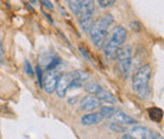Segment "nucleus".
<instances>
[{"mask_svg": "<svg viewBox=\"0 0 164 139\" xmlns=\"http://www.w3.org/2000/svg\"><path fill=\"white\" fill-rule=\"evenodd\" d=\"M113 23H114V16L107 13L91 24L89 32H90L91 41L96 48L101 49L103 47V43H105L109 36V28Z\"/></svg>", "mask_w": 164, "mask_h": 139, "instance_id": "nucleus-1", "label": "nucleus"}, {"mask_svg": "<svg viewBox=\"0 0 164 139\" xmlns=\"http://www.w3.org/2000/svg\"><path fill=\"white\" fill-rule=\"evenodd\" d=\"M126 36H127V30L123 25H115V27L111 29L110 36H107L105 43H103V53L109 59H115L117 51L120 49V47H123L124 42L126 41Z\"/></svg>", "mask_w": 164, "mask_h": 139, "instance_id": "nucleus-2", "label": "nucleus"}, {"mask_svg": "<svg viewBox=\"0 0 164 139\" xmlns=\"http://www.w3.org/2000/svg\"><path fill=\"white\" fill-rule=\"evenodd\" d=\"M152 77V67L149 65H144L140 67L133 76V90L140 98H148L150 95L149 81Z\"/></svg>", "mask_w": 164, "mask_h": 139, "instance_id": "nucleus-3", "label": "nucleus"}, {"mask_svg": "<svg viewBox=\"0 0 164 139\" xmlns=\"http://www.w3.org/2000/svg\"><path fill=\"white\" fill-rule=\"evenodd\" d=\"M79 6V15L80 25L83 32H89L92 24V15L95 10V0H76Z\"/></svg>", "mask_w": 164, "mask_h": 139, "instance_id": "nucleus-4", "label": "nucleus"}, {"mask_svg": "<svg viewBox=\"0 0 164 139\" xmlns=\"http://www.w3.org/2000/svg\"><path fill=\"white\" fill-rule=\"evenodd\" d=\"M116 58H117V70H119V72L126 79L129 72H130L131 62H133V48H131V46L120 47V49L117 51Z\"/></svg>", "mask_w": 164, "mask_h": 139, "instance_id": "nucleus-5", "label": "nucleus"}, {"mask_svg": "<svg viewBox=\"0 0 164 139\" xmlns=\"http://www.w3.org/2000/svg\"><path fill=\"white\" fill-rule=\"evenodd\" d=\"M59 77H61V72H57V71H54V70H49V72L46 75V79L43 80L42 87L44 89V91L48 95L53 94L56 91V87H57Z\"/></svg>", "mask_w": 164, "mask_h": 139, "instance_id": "nucleus-6", "label": "nucleus"}, {"mask_svg": "<svg viewBox=\"0 0 164 139\" xmlns=\"http://www.w3.org/2000/svg\"><path fill=\"white\" fill-rule=\"evenodd\" d=\"M130 134L134 138H140V139H160L162 138V135H159L154 130L146 127H139V125H135L130 130Z\"/></svg>", "mask_w": 164, "mask_h": 139, "instance_id": "nucleus-7", "label": "nucleus"}, {"mask_svg": "<svg viewBox=\"0 0 164 139\" xmlns=\"http://www.w3.org/2000/svg\"><path fill=\"white\" fill-rule=\"evenodd\" d=\"M101 106V101L97 99L96 95H86L80 101V108L83 111H92Z\"/></svg>", "mask_w": 164, "mask_h": 139, "instance_id": "nucleus-8", "label": "nucleus"}, {"mask_svg": "<svg viewBox=\"0 0 164 139\" xmlns=\"http://www.w3.org/2000/svg\"><path fill=\"white\" fill-rule=\"evenodd\" d=\"M89 80V73L85 70H79L71 73V82H70V89L76 87H82L83 84Z\"/></svg>", "mask_w": 164, "mask_h": 139, "instance_id": "nucleus-9", "label": "nucleus"}, {"mask_svg": "<svg viewBox=\"0 0 164 139\" xmlns=\"http://www.w3.org/2000/svg\"><path fill=\"white\" fill-rule=\"evenodd\" d=\"M70 82H71V73L61 75V77H59V80H58V84H57V87H56L58 98L66 96L68 89H70Z\"/></svg>", "mask_w": 164, "mask_h": 139, "instance_id": "nucleus-10", "label": "nucleus"}, {"mask_svg": "<svg viewBox=\"0 0 164 139\" xmlns=\"http://www.w3.org/2000/svg\"><path fill=\"white\" fill-rule=\"evenodd\" d=\"M113 118L115 119L116 123L123 124V125H125V127H131V125L138 124V120H136V119L129 116L127 114H125V112H123V111H119V110H116V111L114 112Z\"/></svg>", "mask_w": 164, "mask_h": 139, "instance_id": "nucleus-11", "label": "nucleus"}, {"mask_svg": "<svg viewBox=\"0 0 164 139\" xmlns=\"http://www.w3.org/2000/svg\"><path fill=\"white\" fill-rule=\"evenodd\" d=\"M102 120L101 115L99 112H91V114H86L81 119V124L85 127H91V125H96Z\"/></svg>", "mask_w": 164, "mask_h": 139, "instance_id": "nucleus-12", "label": "nucleus"}, {"mask_svg": "<svg viewBox=\"0 0 164 139\" xmlns=\"http://www.w3.org/2000/svg\"><path fill=\"white\" fill-rule=\"evenodd\" d=\"M96 96H97V99L101 102H105V104H115L116 102V98L111 92H109V91L101 90L100 92L96 94Z\"/></svg>", "mask_w": 164, "mask_h": 139, "instance_id": "nucleus-13", "label": "nucleus"}, {"mask_svg": "<svg viewBox=\"0 0 164 139\" xmlns=\"http://www.w3.org/2000/svg\"><path fill=\"white\" fill-rule=\"evenodd\" d=\"M148 115L152 120L158 123V121H160L162 118H163V110L159 109V108H149L148 109Z\"/></svg>", "mask_w": 164, "mask_h": 139, "instance_id": "nucleus-14", "label": "nucleus"}, {"mask_svg": "<svg viewBox=\"0 0 164 139\" xmlns=\"http://www.w3.org/2000/svg\"><path fill=\"white\" fill-rule=\"evenodd\" d=\"M115 111H116V109H115L114 106L106 105V106H101L99 114L101 115V118H113V115H114Z\"/></svg>", "mask_w": 164, "mask_h": 139, "instance_id": "nucleus-15", "label": "nucleus"}, {"mask_svg": "<svg viewBox=\"0 0 164 139\" xmlns=\"http://www.w3.org/2000/svg\"><path fill=\"white\" fill-rule=\"evenodd\" d=\"M101 90H102V87L99 84H89L87 86H86V91H87L89 94H92V95H96Z\"/></svg>", "mask_w": 164, "mask_h": 139, "instance_id": "nucleus-16", "label": "nucleus"}, {"mask_svg": "<svg viewBox=\"0 0 164 139\" xmlns=\"http://www.w3.org/2000/svg\"><path fill=\"white\" fill-rule=\"evenodd\" d=\"M59 63H61V59L56 56H53L52 59L49 61V63H47V71H49V70H54Z\"/></svg>", "mask_w": 164, "mask_h": 139, "instance_id": "nucleus-17", "label": "nucleus"}, {"mask_svg": "<svg viewBox=\"0 0 164 139\" xmlns=\"http://www.w3.org/2000/svg\"><path fill=\"white\" fill-rule=\"evenodd\" d=\"M113 132H115V133H124L125 132V125H123V124H117V123H113V124H110V127H109Z\"/></svg>", "mask_w": 164, "mask_h": 139, "instance_id": "nucleus-18", "label": "nucleus"}, {"mask_svg": "<svg viewBox=\"0 0 164 139\" xmlns=\"http://www.w3.org/2000/svg\"><path fill=\"white\" fill-rule=\"evenodd\" d=\"M115 2L116 0H99V5H100V8H102V9H106V8L115 4Z\"/></svg>", "mask_w": 164, "mask_h": 139, "instance_id": "nucleus-19", "label": "nucleus"}, {"mask_svg": "<svg viewBox=\"0 0 164 139\" xmlns=\"http://www.w3.org/2000/svg\"><path fill=\"white\" fill-rule=\"evenodd\" d=\"M24 70H25V73H27L28 76H33V68H32V65L29 61H25V63H24Z\"/></svg>", "mask_w": 164, "mask_h": 139, "instance_id": "nucleus-20", "label": "nucleus"}, {"mask_svg": "<svg viewBox=\"0 0 164 139\" xmlns=\"http://www.w3.org/2000/svg\"><path fill=\"white\" fill-rule=\"evenodd\" d=\"M36 73H37V79H38V85L42 87V85H43V79H42V68H40V66H37V68H36Z\"/></svg>", "mask_w": 164, "mask_h": 139, "instance_id": "nucleus-21", "label": "nucleus"}, {"mask_svg": "<svg viewBox=\"0 0 164 139\" xmlns=\"http://www.w3.org/2000/svg\"><path fill=\"white\" fill-rule=\"evenodd\" d=\"M39 2L42 3V5L44 6V8H47V9H49V10H53L54 9V6H53V4H52L49 0H39Z\"/></svg>", "mask_w": 164, "mask_h": 139, "instance_id": "nucleus-22", "label": "nucleus"}, {"mask_svg": "<svg viewBox=\"0 0 164 139\" xmlns=\"http://www.w3.org/2000/svg\"><path fill=\"white\" fill-rule=\"evenodd\" d=\"M79 49H80V52H81V55H82V56H83V57H85L86 59H87V61L90 59L91 62H92V59H91V57H90V55H89V52L86 51V49H85V48H83L82 46H80V47H79Z\"/></svg>", "mask_w": 164, "mask_h": 139, "instance_id": "nucleus-23", "label": "nucleus"}, {"mask_svg": "<svg viewBox=\"0 0 164 139\" xmlns=\"http://www.w3.org/2000/svg\"><path fill=\"white\" fill-rule=\"evenodd\" d=\"M5 61V56H4V48H3V45L0 43V63H4Z\"/></svg>", "mask_w": 164, "mask_h": 139, "instance_id": "nucleus-24", "label": "nucleus"}, {"mask_svg": "<svg viewBox=\"0 0 164 139\" xmlns=\"http://www.w3.org/2000/svg\"><path fill=\"white\" fill-rule=\"evenodd\" d=\"M123 138H130V139H131V138H134V137H133L131 134H125V135H123Z\"/></svg>", "mask_w": 164, "mask_h": 139, "instance_id": "nucleus-25", "label": "nucleus"}]
</instances>
